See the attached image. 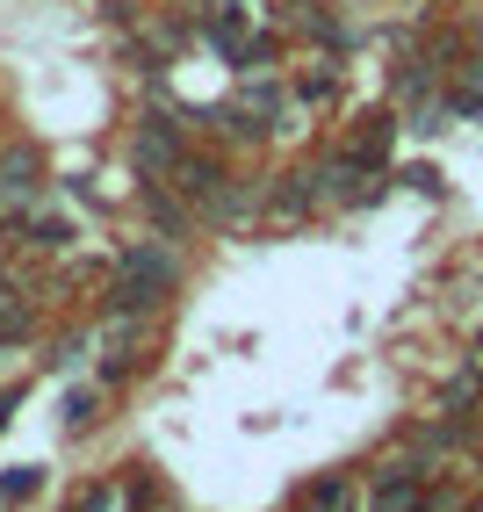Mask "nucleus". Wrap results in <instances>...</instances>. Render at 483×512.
I'll return each instance as SVG.
<instances>
[{
	"mask_svg": "<svg viewBox=\"0 0 483 512\" xmlns=\"http://www.w3.org/2000/svg\"><path fill=\"white\" fill-rule=\"evenodd\" d=\"M174 253L166 246H137L123 267H116V282H109V318H137V311H152V303L174 289Z\"/></svg>",
	"mask_w": 483,
	"mask_h": 512,
	"instance_id": "nucleus-1",
	"label": "nucleus"
},
{
	"mask_svg": "<svg viewBox=\"0 0 483 512\" xmlns=\"http://www.w3.org/2000/svg\"><path fill=\"white\" fill-rule=\"evenodd\" d=\"M210 44L238 65V73H253L260 58H274V44H267V15L253 8V0H210Z\"/></svg>",
	"mask_w": 483,
	"mask_h": 512,
	"instance_id": "nucleus-2",
	"label": "nucleus"
},
{
	"mask_svg": "<svg viewBox=\"0 0 483 512\" xmlns=\"http://www.w3.org/2000/svg\"><path fill=\"white\" fill-rule=\"evenodd\" d=\"M274 109H282V94H274L267 80H246V87H238V101H231V109H217L210 123L224 130V138L246 145V138H267V130H274V123H267Z\"/></svg>",
	"mask_w": 483,
	"mask_h": 512,
	"instance_id": "nucleus-3",
	"label": "nucleus"
},
{
	"mask_svg": "<svg viewBox=\"0 0 483 512\" xmlns=\"http://www.w3.org/2000/svg\"><path fill=\"white\" fill-rule=\"evenodd\" d=\"M137 166H145L152 181H166L181 166V138H174V123H166V116H152L145 130H137Z\"/></svg>",
	"mask_w": 483,
	"mask_h": 512,
	"instance_id": "nucleus-4",
	"label": "nucleus"
},
{
	"mask_svg": "<svg viewBox=\"0 0 483 512\" xmlns=\"http://www.w3.org/2000/svg\"><path fill=\"white\" fill-rule=\"evenodd\" d=\"M390 145H397V123H390V116H368V123H361V138L339 152V159H354L361 174H383V166H390Z\"/></svg>",
	"mask_w": 483,
	"mask_h": 512,
	"instance_id": "nucleus-5",
	"label": "nucleus"
},
{
	"mask_svg": "<svg viewBox=\"0 0 483 512\" xmlns=\"http://www.w3.org/2000/svg\"><path fill=\"white\" fill-rule=\"evenodd\" d=\"M145 210L159 217V231H166V238H181V231H188V210H181V202H174V195H166L159 181L145 188Z\"/></svg>",
	"mask_w": 483,
	"mask_h": 512,
	"instance_id": "nucleus-6",
	"label": "nucleus"
},
{
	"mask_svg": "<svg viewBox=\"0 0 483 512\" xmlns=\"http://www.w3.org/2000/svg\"><path fill=\"white\" fill-rule=\"evenodd\" d=\"M22 231H29V246H51V253L65 246V238H73V224H65V217H37V210L22 217Z\"/></svg>",
	"mask_w": 483,
	"mask_h": 512,
	"instance_id": "nucleus-7",
	"label": "nucleus"
},
{
	"mask_svg": "<svg viewBox=\"0 0 483 512\" xmlns=\"http://www.w3.org/2000/svg\"><path fill=\"white\" fill-rule=\"evenodd\" d=\"M354 505V491L339 484V476H325V484H310V498H303V512H347Z\"/></svg>",
	"mask_w": 483,
	"mask_h": 512,
	"instance_id": "nucleus-8",
	"label": "nucleus"
},
{
	"mask_svg": "<svg viewBox=\"0 0 483 512\" xmlns=\"http://www.w3.org/2000/svg\"><path fill=\"white\" fill-rule=\"evenodd\" d=\"M73 512H123V491H116V484H94V491H80Z\"/></svg>",
	"mask_w": 483,
	"mask_h": 512,
	"instance_id": "nucleus-9",
	"label": "nucleus"
},
{
	"mask_svg": "<svg viewBox=\"0 0 483 512\" xmlns=\"http://www.w3.org/2000/svg\"><path fill=\"white\" fill-rule=\"evenodd\" d=\"M37 476H44V469H8V476H0V498H8V505L29 498V491H37Z\"/></svg>",
	"mask_w": 483,
	"mask_h": 512,
	"instance_id": "nucleus-10",
	"label": "nucleus"
},
{
	"mask_svg": "<svg viewBox=\"0 0 483 512\" xmlns=\"http://www.w3.org/2000/svg\"><path fill=\"white\" fill-rule=\"evenodd\" d=\"M332 87H339V73H310L303 80V101H332Z\"/></svg>",
	"mask_w": 483,
	"mask_h": 512,
	"instance_id": "nucleus-11",
	"label": "nucleus"
},
{
	"mask_svg": "<svg viewBox=\"0 0 483 512\" xmlns=\"http://www.w3.org/2000/svg\"><path fill=\"white\" fill-rule=\"evenodd\" d=\"M0 311H15V282L8 275H0Z\"/></svg>",
	"mask_w": 483,
	"mask_h": 512,
	"instance_id": "nucleus-12",
	"label": "nucleus"
}]
</instances>
